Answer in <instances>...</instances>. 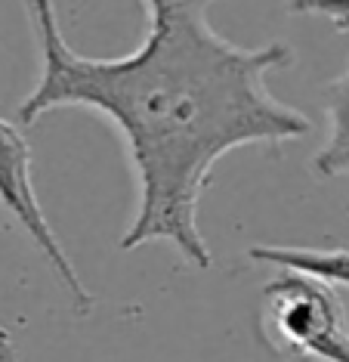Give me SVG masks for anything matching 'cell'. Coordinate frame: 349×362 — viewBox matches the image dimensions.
Returning <instances> with one entry per match:
<instances>
[{
	"label": "cell",
	"mask_w": 349,
	"mask_h": 362,
	"mask_svg": "<svg viewBox=\"0 0 349 362\" xmlns=\"http://www.w3.org/2000/svg\"><path fill=\"white\" fill-rule=\"evenodd\" d=\"M0 362H22L19 359V350H16V341L13 334L0 325Z\"/></svg>",
	"instance_id": "cell-7"
},
{
	"label": "cell",
	"mask_w": 349,
	"mask_h": 362,
	"mask_svg": "<svg viewBox=\"0 0 349 362\" xmlns=\"http://www.w3.org/2000/svg\"><path fill=\"white\" fill-rule=\"evenodd\" d=\"M306 13L328 19L334 31H349V0H312Z\"/></svg>",
	"instance_id": "cell-6"
},
{
	"label": "cell",
	"mask_w": 349,
	"mask_h": 362,
	"mask_svg": "<svg viewBox=\"0 0 349 362\" xmlns=\"http://www.w3.org/2000/svg\"><path fill=\"white\" fill-rule=\"evenodd\" d=\"M143 44L118 59L71 50L53 0H25L40 71L16 121L37 124L56 109H90L112 121L136 177V211L121 251L167 242L182 263L213 267L198 202L223 155L241 146H285L312 121L281 103L266 78L297 62L285 40L241 47L211 25L217 0H139Z\"/></svg>",
	"instance_id": "cell-1"
},
{
	"label": "cell",
	"mask_w": 349,
	"mask_h": 362,
	"mask_svg": "<svg viewBox=\"0 0 349 362\" xmlns=\"http://www.w3.org/2000/svg\"><path fill=\"white\" fill-rule=\"evenodd\" d=\"M247 257L254 263H266L276 269L312 276L328 285L349 288V248L325 251V248H294V245H251Z\"/></svg>",
	"instance_id": "cell-5"
},
{
	"label": "cell",
	"mask_w": 349,
	"mask_h": 362,
	"mask_svg": "<svg viewBox=\"0 0 349 362\" xmlns=\"http://www.w3.org/2000/svg\"><path fill=\"white\" fill-rule=\"evenodd\" d=\"M260 328L269 350L281 356L349 362V325L334 285L312 276L278 269L263 285Z\"/></svg>",
	"instance_id": "cell-2"
},
{
	"label": "cell",
	"mask_w": 349,
	"mask_h": 362,
	"mask_svg": "<svg viewBox=\"0 0 349 362\" xmlns=\"http://www.w3.org/2000/svg\"><path fill=\"white\" fill-rule=\"evenodd\" d=\"M328 136L312 158V174L321 180L349 177V65L325 87Z\"/></svg>",
	"instance_id": "cell-4"
},
{
	"label": "cell",
	"mask_w": 349,
	"mask_h": 362,
	"mask_svg": "<svg viewBox=\"0 0 349 362\" xmlns=\"http://www.w3.org/2000/svg\"><path fill=\"white\" fill-rule=\"evenodd\" d=\"M0 204L16 217V223L25 229V235L35 242V248L44 254L49 269L59 276L62 288L69 291L71 307L78 316H93L96 298L90 294L84 279L78 276L74 263L69 260L62 242L56 238L44 208L37 202L35 180H31V146L19 134V127L0 118Z\"/></svg>",
	"instance_id": "cell-3"
},
{
	"label": "cell",
	"mask_w": 349,
	"mask_h": 362,
	"mask_svg": "<svg viewBox=\"0 0 349 362\" xmlns=\"http://www.w3.org/2000/svg\"><path fill=\"white\" fill-rule=\"evenodd\" d=\"M312 0H288V10L290 13H306V6H309Z\"/></svg>",
	"instance_id": "cell-8"
}]
</instances>
